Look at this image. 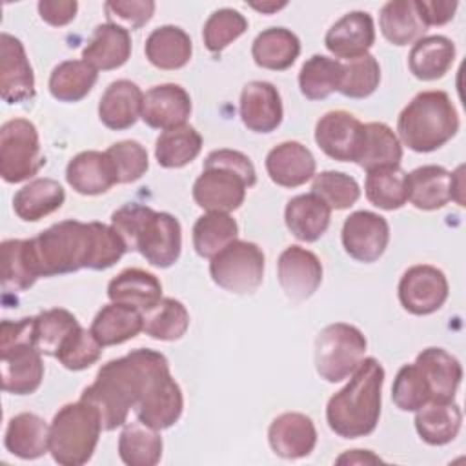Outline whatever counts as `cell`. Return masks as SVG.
I'll use <instances>...</instances> for the list:
<instances>
[{"instance_id":"obj_1","label":"cell","mask_w":466,"mask_h":466,"mask_svg":"<svg viewBox=\"0 0 466 466\" xmlns=\"http://www.w3.org/2000/svg\"><path fill=\"white\" fill-rule=\"evenodd\" d=\"M164 370H169V362L160 351L137 348L102 364L95 382L82 391L80 399L96 408L106 431L116 430L127 422L129 411L135 410L153 377Z\"/></svg>"},{"instance_id":"obj_2","label":"cell","mask_w":466,"mask_h":466,"mask_svg":"<svg viewBox=\"0 0 466 466\" xmlns=\"http://www.w3.org/2000/svg\"><path fill=\"white\" fill-rule=\"evenodd\" d=\"M384 368L373 359H362L350 382L337 391L326 406V420L333 433L342 439L370 435L380 417Z\"/></svg>"},{"instance_id":"obj_3","label":"cell","mask_w":466,"mask_h":466,"mask_svg":"<svg viewBox=\"0 0 466 466\" xmlns=\"http://www.w3.org/2000/svg\"><path fill=\"white\" fill-rule=\"evenodd\" d=\"M111 226L127 251H138L155 268H169L180 257L182 229L171 213L126 204L111 215Z\"/></svg>"},{"instance_id":"obj_4","label":"cell","mask_w":466,"mask_h":466,"mask_svg":"<svg viewBox=\"0 0 466 466\" xmlns=\"http://www.w3.org/2000/svg\"><path fill=\"white\" fill-rule=\"evenodd\" d=\"M257 182L253 162L235 149H215L193 184V198L206 211L229 213L242 206L246 189Z\"/></svg>"},{"instance_id":"obj_5","label":"cell","mask_w":466,"mask_h":466,"mask_svg":"<svg viewBox=\"0 0 466 466\" xmlns=\"http://www.w3.org/2000/svg\"><path fill=\"white\" fill-rule=\"evenodd\" d=\"M397 131L404 146L417 153L442 147L459 131L457 109L444 91H422L400 111Z\"/></svg>"},{"instance_id":"obj_6","label":"cell","mask_w":466,"mask_h":466,"mask_svg":"<svg viewBox=\"0 0 466 466\" xmlns=\"http://www.w3.org/2000/svg\"><path fill=\"white\" fill-rule=\"evenodd\" d=\"M36 277L73 273L89 266L93 249L91 222L62 220L40 235L27 238Z\"/></svg>"},{"instance_id":"obj_7","label":"cell","mask_w":466,"mask_h":466,"mask_svg":"<svg viewBox=\"0 0 466 466\" xmlns=\"http://www.w3.org/2000/svg\"><path fill=\"white\" fill-rule=\"evenodd\" d=\"M102 430L100 413L93 404L84 399L64 404L49 424V453L62 466L86 464Z\"/></svg>"},{"instance_id":"obj_8","label":"cell","mask_w":466,"mask_h":466,"mask_svg":"<svg viewBox=\"0 0 466 466\" xmlns=\"http://www.w3.org/2000/svg\"><path fill=\"white\" fill-rule=\"evenodd\" d=\"M368 340L362 331L346 322L320 329L315 339V370L326 382L348 379L362 362Z\"/></svg>"},{"instance_id":"obj_9","label":"cell","mask_w":466,"mask_h":466,"mask_svg":"<svg viewBox=\"0 0 466 466\" xmlns=\"http://www.w3.org/2000/svg\"><path fill=\"white\" fill-rule=\"evenodd\" d=\"M264 253L255 242L233 240L209 262V275L217 286L235 295H251L264 279Z\"/></svg>"},{"instance_id":"obj_10","label":"cell","mask_w":466,"mask_h":466,"mask_svg":"<svg viewBox=\"0 0 466 466\" xmlns=\"http://www.w3.org/2000/svg\"><path fill=\"white\" fill-rule=\"evenodd\" d=\"M46 164L40 155V138L27 118H11L0 127V175L9 184L35 177Z\"/></svg>"},{"instance_id":"obj_11","label":"cell","mask_w":466,"mask_h":466,"mask_svg":"<svg viewBox=\"0 0 466 466\" xmlns=\"http://www.w3.org/2000/svg\"><path fill=\"white\" fill-rule=\"evenodd\" d=\"M450 293L446 275L430 264H417L404 271L399 282V300L413 315H430L442 308Z\"/></svg>"},{"instance_id":"obj_12","label":"cell","mask_w":466,"mask_h":466,"mask_svg":"<svg viewBox=\"0 0 466 466\" xmlns=\"http://www.w3.org/2000/svg\"><path fill=\"white\" fill-rule=\"evenodd\" d=\"M184 397L178 382L171 377L169 370L153 377L138 404L135 406L137 419L153 430L171 428L182 415Z\"/></svg>"},{"instance_id":"obj_13","label":"cell","mask_w":466,"mask_h":466,"mask_svg":"<svg viewBox=\"0 0 466 466\" xmlns=\"http://www.w3.org/2000/svg\"><path fill=\"white\" fill-rule=\"evenodd\" d=\"M342 246L359 262H375L390 242L388 220L373 211H355L342 224Z\"/></svg>"},{"instance_id":"obj_14","label":"cell","mask_w":466,"mask_h":466,"mask_svg":"<svg viewBox=\"0 0 466 466\" xmlns=\"http://www.w3.org/2000/svg\"><path fill=\"white\" fill-rule=\"evenodd\" d=\"M2 390L13 395H29L38 390L44 379L42 353L33 342L0 346Z\"/></svg>"},{"instance_id":"obj_15","label":"cell","mask_w":466,"mask_h":466,"mask_svg":"<svg viewBox=\"0 0 466 466\" xmlns=\"http://www.w3.org/2000/svg\"><path fill=\"white\" fill-rule=\"evenodd\" d=\"M279 284L291 302L309 299L322 282V264L319 257L300 246L286 248L277 262Z\"/></svg>"},{"instance_id":"obj_16","label":"cell","mask_w":466,"mask_h":466,"mask_svg":"<svg viewBox=\"0 0 466 466\" xmlns=\"http://www.w3.org/2000/svg\"><path fill=\"white\" fill-rule=\"evenodd\" d=\"M0 96L7 104H22L35 96V75L24 44L9 35H0Z\"/></svg>"},{"instance_id":"obj_17","label":"cell","mask_w":466,"mask_h":466,"mask_svg":"<svg viewBox=\"0 0 466 466\" xmlns=\"http://www.w3.org/2000/svg\"><path fill=\"white\" fill-rule=\"evenodd\" d=\"M364 124L348 111L337 109L322 115L315 126L317 146L333 160L355 162Z\"/></svg>"},{"instance_id":"obj_18","label":"cell","mask_w":466,"mask_h":466,"mask_svg":"<svg viewBox=\"0 0 466 466\" xmlns=\"http://www.w3.org/2000/svg\"><path fill=\"white\" fill-rule=\"evenodd\" d=\"M191 115V98L178 84H158L144 93L142 120L153 129H175L186 126Z\"/></svg>"},{"instance_id":"obj_19","label":"cell","mask_w":466,"mask_h":466,"mask_svg":"<svg viewBox=\"0 0 466 466\" xmlns=\"http://www.w3.org/2000/svg\"><path fill=\"white\" fill-rule=\"evenodd\" d=\"M375 42L373 18L366 11H351L339 18L326 33L324 44L337 58L353 60L368 55Z\"/></svg>"},{"instance_id":"obj_20","label":"cell","mask_w":466,"mask_h":466,"mask_svg":"<svg viewBox=\"0 0 466 466\" xmlns=\"http://www.w3.org/2000/svg\"><path fill=\"white\" fill-rule=\"evenodd\" d=\"M268 441L279 457L302 459L313 451L317 444V430L308 415L286 411L271 420Z\"/></svg>"},{"instance_id":"obj_21","label":"cell","mask_w":466,"mask_h":466,"mask_svg":"<svg viewBox=\"0 0 466 466\" xmlns=\"http://www.w3.org/2000/svg\"><path fill=\"white\" fill-rule=\"evenodd\" d=\"M242 124L255 133H271L282 122V100L271 82L253 80L240 93Z\"/></svg>"},{"instance_id":"obj_22","label":"cell","mask_w":466,"mask_h":466,"mask_svg":"<svg viewBox=\"0 0 466 466\" xmlns=\"http://www.w3.org/2000/svg\"><path fill=\"white\" fill-rule=\"evenodd\" d=\"M315 157L297 142L288 140L275 146L266 157V171L269 178L282 187H299L315 177Z\"/></svg>"},{"instance_id":"obj_23","label":"cell","mask_w":466,"mask_h":466,"mask_svg":"<svg viewBox=\"0 0 466 466\" xmlns=\"http://www.w3.org/2000/svg\"><path fill=\"white\" fill-rule=\"evenodd\" d=\"M142 89L135 82L120 78L111 82L102 93L98 102V118L113 131L127 129L142 116Z\"/></svg>"},{"instance_id":"obj_24","label":"cell","mask_w":466,"mask_h":466,"mask_svg":"<svg viewBox=\"0 0 466 466\" xmlns=\"http://www.w3.org/2000/svg\"><path fill=\"white\" fill-rule=\"evenodd\" d=\"M420 370L431 400H453L462 379L461 362L442 348H426L415 359Z\"/></svg>"},{"instance_id":"obj_25","label":"cell","mask_w":466,"mask_h":466,"mask_svg":"<svg viewBox=\"0 0 466 466\" xmlns=\"http://www.w3.org/2000/svg\"><path fill=\"white\" fill-rule=\"evenodd\" d=\"M131 55L129 31L115 24H100L95 27L87 46L82 51V60L96 71H111L127 62Z\"/></svg>"},{"instance_id":"obj_26","label":"cell","mask_w":466,"mask_h":466,"mask_svg":"<svg viewBox=\"0 0 466 466\" xmlns=\"http://www.w3.org/2000/svg\"><path fill=\"white\" fill-rule=\"evenodd\" d=\"M67 184L80 195H100L118 184L106 151H82L66 167Z\"/></svg>"},{"instance_id":"obj_27","label":"cell","mask_w":466,"mask_h":466,"mask_svg":"<svg viewBox=\"0 0 466 466\" xmlns=\"http://www.w3.org/2000/svg\"><path fill=\"white\" fill-rule=\"evenodd\" d=\"M107 297L111 302L126 304L138 311H149L162 300V284L149 271L127 268L109 280Z\"/></svg>"},{"instance_id":"obj_28","label":"cell","mask_w":466,"mask_h":466,"mask_svg":"<svg viewBox=\"0 0 466 466\" xmlns=\"http://www.w3.org/2000/svg\"><path fill=\"white\" fill-rule=\"evenodd\" d=\"M284 220L293 237L302 242H315L329 226L331 208L315 193L297 195L286 204Z\"/></svg>"},{"instance_id":"obj_29","label":"cell","mask_w":466,"mask_h":466,"mask_svg":"<svg viewBox=\"0 0 466 466\" xmlns=\"http://www.w3.org/2000/svg\"><path fill=\"white\" fill-rule=\"evenodd\" d=\"M4 444L20 459H38L49 451V426L36 413H18L7 422Z\"/></svg>"},{"instance_id":"obj_30","label":"cell","mask_w":466,"mask_h":466,"mask_svg":"<svg viewBox=\"0 0 466 466\" xmlns=\"http://www.w3.org/2000/svg\"><path fill=\"white\" fill-rule=\"evenodd\" d=\"M144 53L155 67L173 71L184 67L189 62L193 44L182 27L160 25L149 33Z\"/></svg>"},{"instance_id":"obj_31","label":"cell","mask_w":466,"mask_h":466,"mask_svg":"<svg viewBox=\"0 0 466 466\" xmlns=\"http://www.w3.org/2000/svg\"><path fill=\"white\" fill-rule=\"evenodd\" d=\"M89 329L102 348L122 344L144 331V315L131 306L111 302L96 313Z\"/></svg>"},{"instance_id":"obj_32","label":"cell","mask_w":466,"mask_h":466,"mask_svg":"<svg viewBox=\"0 0 466 466\" xmlns=\"http://www.w3.org/2000/svg\"><path fill=\"white\" fill-rule=\"evenodd\" d=\"M455 60V44L442 35L419 38L408 56L410 71L419 80L442 78Z\"/></svg>"},{"instance_id":"obj_33","label":"cell","mask_w":466,"mask_h":466,"mask_svg":"<svg viewBox=\"0 0 466 466\" xmlns=\"http://www.w3.org/2000/svg\"><path fill=\"white\" fill-rule=\"evenodd\" d=\"M408 200L424 211L444 208L451 200V173L442 166H420L408 173Z\"/></svg>"},{"instance_id":"obj_34","label":"cell","mask_w":466,"mask_h":466,"mask_svg":"<svg viewBox=\"0 0 466 466\" xmlns=\"http://www.w3.org/2000/svg\"><path fill=\"white\" fill-rule=\"evenodd\" d=\"M461 422L462 413L453 400H430L420 406L415 415V430L419 437L431 446L451 442L461 430Z\"/></svg>"},{"instance_id":"obj_35","label":"cell","mask_w":466,"mask_h":466,"mask_svg":"<svg viewBox=\"0 0 466 466\" xmlns=\"http://www.w3.org/2000/svg\"><path fill=\"white\" fill-rule=\"evenodd\" d=\"M300 55L299 36L286 27H268L257 35L251 46V56L258 67L284 71L293 66Z\"/></svg>"},{"instance_id":"obj_36","label":"cell","mask_w":466,"mask_h":466,"mask_svg":"<svg viewBox=\"0 0 466 466\" xmlns=\"http://www.w3.org/2000/svg\"><path fill=\"white\" fill-rule=\"evenodd\" d=\"M66 200V191L55 178H33L13 197V209L18 218L36 222L56 211Z\"/></svg>"},{"instance_id":"obj_37","label":"cell","mask_w":466,"mask_h":466,"mask_svg":"<svg viewBox=\"0 0 466 466\" xmlns=\"http://www.w3.org/2000/svg\"><path fill=\"white\" fill-rule=\"evenodd\" d=\"M400 158H402V146L399 137L391 131L390 126L382 122L364 124L355 164L370 171L377 167L399 166Z\"/></svg>"},{"instance_id":"obj_38","label":"cell","mask_w":466,"mask_h":466,"mask_svg":"<svg viewBox=\"0 0 466 466\" xmlns=\"http://www.w3.org/2000/svg\"><path fill=\"white\" fill-rule=\"evenodd\" d=\"M382 36L393 46H408L417 42L426 33L415 0H390L382 5L379 15Z\"/></svg>"},{"instance_id":"obj_39","label":"cell","mask_w":466,"mask_h":466,"mask_svg":"<svg viewBox=\"0 0 466 466\" xmlns=\"http://www.w3.org/2000/svg\"><path fill=\"white\" fill-rule=\"evenodd\" d=\"M162 437L158 430L144 422H127L118 437V455L127 466H155L162 457Z\"/></svg>"},{"instance_id":"obj_40","label":"cell","mask_w":466,"mask_h":466,"mask_svg":"<svg viewBox=\"0 0 466 466\" xmlns=\"http://www.w3.org/2000/svg\"><path fill=\"white\" fill-rule=\"evenodd\" d=\"M364 191L373 206L386 211L399 209L408 202V173L399 166L370 169Z\"/></svg>"},{"instance_id":"obj_41","label":"cell","mask_w":466,"mask_h":466,"mask_svg":"<svg viewBox=\"0 0 466 466\" xmlns=\"http://www.w3.org/2000/svg\"><path fill=\"white\" fill-rule=\"evenodd\" d=\"M98 73L84 60H64L49 76V93L60 102H78L93 89Z\"/></svg>"},{"instance_id":"obj_42","label":"cell","mask_w":466,"mask_h":466,"mask_svg":"<svg viewBox=\"0 0 466 466\" xmlns=\"http://www.w3.org/2000/svg\"><path fill=\"white\" fill-rule=\"evenodd\" d=\"M238 224L229 213L208 211L193 226V248L204 258H213L220 249L237 240Z\"/></svg>"},{"instance_id":"obj_43","label":"cell","mask_w":466,"mask_h":466,"mask_svg":"<svg viewBox=\"0 0 466 466\" xmlns=\"http://www.w3.org/2000/svg\"><path fill=\"white\" fill-rule=\"evenodd\" d=\"M202 149V137L193 126H180L162 131L155 144V158L158 166L173 169L184 167L198 157Z\"/></svg>"},{"instance_id":"obj_44","label":"cell","mask_w":466,"mask_h":466,"mask_svg":"<svg viewBox=\"0 0 466 466\" xmlns=\"http://www.w3.org/2000/svg\"><path fill=\"white\" fill-rule=\"evenodd\" d=\"M340 78H342L340 60H335L324 55H313L300 67L299 87L308 100H324L333 91L339 89Z\"/></svg>"},{"instance_id":"obj_45","label":"cell","mask_w":466,"mask_h":466,"mask_svg":"<svg viewBox=\"0 0 466 466\" xmlns=\"http://www.w3.org/2000/svg\"><path fill=\"white\" fill-rule=\"evenodd\" d=\"M80 324L71 311L64 308L46 309L33 320V344L42 355L56 357L62 342Z\"/></svg>"},{"instance_id":"obj_46","label":"cell","mask_w":466,"mask_h":466,"mask_svg":"<svg viewBox=\"0 0 466 466\" xmlns=\"http://www.w3.org/2000/svg\"><path fill=\"white\" fill-rule=\"evenodd\" d=\"M189 328L186 306L171 297L162 299L144 315V331L155 340H178Z\"/></svg>"},{"instance_id":"obj_47","label":"cell","mask_w":466,"mask_h":466,"mask_svg":"<svg viewBox=\"0 0 466 466\" xmlns=\"http://www.w3.org/2000/svg\"><path fill=\"white\" fill-rule=\"evenodd\" d=\"M2 286L5 291H24L36 282L31 264L27 238H9L2 242Z\"/></svg>"},{"instance_id":"obj_48","label":"cell","mask_w":466,"mask_h":466,"mask_svg":"<svg viewBox=\"0 0 466 466\" xmlns=\"http://www.w3.org/2000/svg\"><path fill=\"white\" fill-rule=\"evenodd\" d=\"M380 82V66L373 55H364L353 60L342 62V78L339 93L348 98L370 96Z\"/></svg>"},{"instance_id":"obj_49","label":"cell","mask_w":466,"mask_h":466,"mask_svg":"<svg viewBox=\"0 0 466 466\" xmlns=\"http://www.w3.org/2000/svg\"><path fill=\"white\" fill-rule=\"evenodd\" d=\"M248 29V20L235 9L222 7L209 15L204 24L202 38L211 53L224 51L231 42H235Z\"/></svg>"},{"instance_id":"obj_50","label":"cell","mask_w":466,"mask_h":466,"mask_svg":"<svg viewBox=\"0 0 466 466\" xmlns=\"http://www.w3.org/2000/svg\"><path fill=\"white\" fill-rule=\"evenodd\" d=\"M311 193L320 197L331 209H348L359 197L360 187L357 180L340 171H320L313 177Z\"/></svg>"},{"instance_id":"obj_51","label":"cell","mask_w":466,"mask_h":466,"mask_svg":"<svg viewBox=\"0 0 466 466\" xmlns=\"http://www.w3.org/2000/svg\"><path fill=\"white\" fill-rule=\"evenodd\" d=\"M100 355H102V346L95 339L91 329L78 326L62 342L56 353V359L64 368L71 371H80L93 366L100 359Z\"/></svg>"},{"instance_id":"obj_52","label":"cell","mask_w":466,"mask_h":466,"mask_svg":"<svg viewBox=\"0 0 466 466\" xmlns=\"http://www.w3.org/2000/svg\"><path fill=\"white\" fill-rule=\"evenodd\" d=\"M106 155L113 164L118 184H129L138 180L149 167L147 151L137 140L115 142L106 149Z\"/></svg>"},{"instance_id":"obj_53","label":"cell","mask_w":466,"mask_h":466,"mask_svg":"<svg viewBox=\"0 0 466 466\" xmlns=\"http://www.w3.org/2000/svg\"><path fill=\"white\" fill-rule=\"evenodd\" d=\"M393 404L402 411H417L420 406L431 400L428 384L417 368V364H406L397 371L391 386Z\"/></svg>"},{"instance_id":"obj_54","label":"cell","mask_w":466,"mask_h":466,"mask_svg":"<svg viewBox=\"0 0 466 466\" xmlns=\"http://www.w3.org/2000/svg\"><path fill=\"white\" fill-rule=\"evenodd\" d=\"M91 229H93V249H91V260L87 269H95V271L107 269L122 258L127 248L111 224L107 226L102 222H91Z\"/></svg>"},{"instance_id":"obj_55","label":"cell","mask_w":466,"mask_h":466,"mask_svg":"<svg viewBox=\"0 0 466 466\" xmlns=\"http://www.w3.org/2000/svg\"><path fill=\"white\" fill-rule=\"evenodd\" d=\"M109 24L120 25L124 29H140L146 25L153 13L155 2L151 0H111L104 5Z\"/></svg>"},{"instance_id":"obj_56","label":"cell","mask_w":466,"mask_h":466,"mask_svg":"<svg viewBox=\"0 0 466 466\" xmlns=\"http://www.w3.org/2000/svg\"><path fill=\"white\" fill-rule=\"evenodd\" d=\"M455 0H415L419 16L426 27L448 24L457 9Z\"/></svg>"},{"instance_id":"obj_57","label":"cell","mask_w":466,"mask_h":466,"mask_svg":"<svg viewBox=\"0 0 466 466\" xmlns=\"http://www.w3.org/2000/svg\"><path fill=\"white\" fill-rule=\"evenodd\" d=\"M40 18L55 27L69 24L76 16L78 4L75 0H40L38 2Z\"/></svg>"},{"instance_id":"obj_58","label":"cell","mask_w":466,"mask_h":466,"mask_svg":"<svg viewBox=\"0 0 466 466\" xmlns=\"http://www.w3.org/2000/svg\"><path fill=\"white\" fill-rule=\"evenodd\" d=\"M375 462H382V459L373 455L370 450H350L337 459V464H375Z\"/></svg>"},{"instance_id":"obj_59","label":"cell","mask_w":466,"mask_h":466,"mask_svg":"<svg viewBox=\"0 0 466 466\" xmlns=\"http://www.w3.org/2000/svg\"><path fill=\"white\" fill-rule=\"evenodd\" d=\"M451 200L464 206V166H459L451 173Z\"/></svg>"},{"instance_id":"obj_60","label":"cell","mask_w":466,"mask_h":466,"mask_svg":"<svg viewBox=\"0 0 466 466\" xmlns=\"http://www.w3.org/2000/svg\"><path fill=\"white\" fill-rule=\"evenodd\" d=\"M249 5H251L253 9L264 13V15H271V13H275V11L282 9V7H286L288 2H271V0H268V2H249Z\"/></svg>"}]
</instances>
